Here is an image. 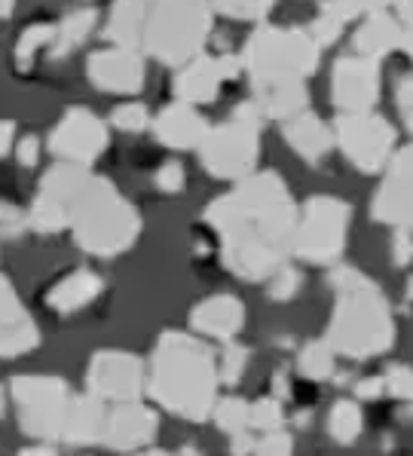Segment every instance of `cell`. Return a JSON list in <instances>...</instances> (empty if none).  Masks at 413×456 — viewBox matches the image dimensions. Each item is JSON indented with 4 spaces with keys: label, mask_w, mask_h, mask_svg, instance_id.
<instances>
[{
    "label": "cell",
    "mask_w": 413,
    "mask_h": 456,
    "mask_svg": "<svg viewBox=\"0 0 413 456\" xmlns=\"http://www.w3.org/2000/svg\"><path fill=\"white\" fill-rule=\"evenodd\" d=\"M202 217L221 236V264L242 282H267L294 257L300 208L282 175L255 172Z\"/></svg>",
    "instance_id": "cell-1"
},
{
    "label": "cell",
    "mask_w": 413,
    "mask_h": 456,
    "mask_svg": "<svg viewBox=\"0 0 413 456\" xmlns=\"http://www.w3.org/2000/svg\"><path fill=\"white\" fill-rule=\"evenodd\" d=\"M40 196L65 206L77 245L93 257L123 255L142 233L135 206H129L108 178L83 166H53L40 181Z\"/></svg>",
    "instance_id": "cell-2"
},
{
    "label": "cell",
    "mask_w": 413,
    "mask_h": 456,
    "mask_svg": "<svg viewBox=\"0 0 413 456\" xmlns=\"http://www.w3.org/2000/svg\"><path fill=\"white\" fill-rule=\"evenodd\" d=\"M218 359L193 334L163 331L150 359L147 392L163 411L202 423L218 404Z\"/></svg>",
    "instance_id": "cell-3"
},
{
    "label": "cell",
    "mask_w": 413,
    "mask_h": 456,
    "mask_svg": "<svg viewBox=\"0 0 413 456\" xmlns=\"http://www.w3.org/2000/svg\"><path fill=\"white\" fill-rule=\"evenodd\" d=\"M328 282L334 289V313L325 334L328 346L355 362L389 353L395 343V319L380 285L359 266H334Z\"/></svg>",
    "instance_id": "cell-4"
},
{
    "label": "cell",
    "mask_w": 413,
    "mask_h": 456,
    "mask_svg": "<svg viewBox=\"0 0 413 456\" xmlns=\"http://www.w3.org/2000/svg\"><path fill=\"white\" fill-rule=\"evenodd\" d=\"M321 46L300 28L261 25L242 46V68L251 77L255 95L306 83L319 68Z\"/></svg>",
    "instance_id": "cell-5"
},
{
    "label": "cell",
    "mask_w": 413,
    "mask_h": 456,
    "mask_svg": "<svg viewBox=\"0 0 413 456\" xmlns=\"http://www.w3.org/2000/svg\"><path fill=\"white\" fill-rule=\"evenodd\" d=\"M215 25L208 4H150L144 31V53L172 68H184L202 55Z\"/></svg>",
    "instance_id": "cell-6"
},
{
    "label": "cell",
    "mask_w": 413,
    "mask_h": 456,
    "mask_svg": "<svg viewBox=\"0 0 413 456\" xmlns=\"http://www.w3.org/2000/svg\"><path fill=\"white\" fill-rule=\"evenodd\" d=\"M261 108L255 102H245L227 123L212 126L199 147L202 168L212 178L236 181V184L251 178L261 159Z\"/></svg>",
    "instance_id": "cell-7"
},
{
    "label": "cell",
    "mask_w": 413,
    "mask_h": 456,
    "mask_svg": "<svg viewBox=\"0 0 413 456\" xmlns=\"http://www.w3.org/2000/svg\"><path fill=\"white\" fill-rule=\"evenodd\" d=\"M352 208L337 196H312L306 200L294 240V257L306 264L334 266L346 251Z\"/></svg>",
    "instance_id": "cell-8"
},
{
    "label": "cell",
    "mask_w": 413,
    "mask_h": 456,
    "mask_svg": "<svg viewBox=\"0 0 413 456\" xmlns=\"http://www.w3.org/2000/svg\"><path fill=\"white\" fill-rule=\"evenodd\" d=\"M12 402L19 411V426L28 438H61L68 411H71V389L61 377H44V374H22L12 377L10 383Z\"/></svg>",
    "instance_id": "cell-9"
},
{
    "label": "cell",
    "mask_w": 413,
    "mask_h": 456,
    "mask_svg": "<svg viewBox=\"0 0 413 456\" xmlns=\"http://www.w3.org/2000/svg\"><path fill=\"white\" fill-rule=\"evenodd\" d=\"M334 144L361 175L386 172L395 157V129L380 114H340L334 123Z\"/></svg>",
    "instance_id": "cell-10"
},
{
    "label": "cell",
    "mask_w": 413,
    "mask_h": 456,
    "mask_svg": "<svg viewBox=\"0 0 413 456\" xmlns=\"http://www.w3.org/2000/svg\"><path fill=\"white\" fill-rule=\"evenodd\" d=\"M147 377H150V370L138 355L123 353V349H101L89 362L86 386L101 402L126 404L144 395Z\"/></svg>",
    "instance_id": "cell-11"
},
{
    "label": "cell",
    "mask_w": 413,
    "mask_h": 456,
    "mask_svg": "<svg viewBox=\"0 0 413 456\" xmlns=\"http://www.w3.org/2000/svg\"><path fill=\"white\" fill-rule=\"evenodd\" d=\"M108 144H110L108 126L89 108H71L59 120V126L49 132V151H53V157H59L68 166L89 168L108 151Z\"/></svg>",
    "instance_id": "cell-12"
},
{
    "label": "cell",
    "mask_w": 413,
    "mask_h": 456,
    "mask_svg": "<svg viewBox=\"0 0 413 456\" xmlns=\"http://www.w3.org/2000/svg\"><path fill=\"white\" fill-rule=\"evenodd\" d=\"M370 217L401 233H413V144L401 147L386 166L370 202Z\"/></svg>",
    "instance_id": "cell-13"
},
{
    "label": "cell",
    "mask_w": 413,
    "mask_h": 456,
    "mask_svg": "<svg viewBox=\"0 0 413 456\" xmlns=\"http://www.w3.org/2000/svg\"><path fill=\"white\" fill-rule=\"evenodd\" d=\"M380 61L365 55H343L331 68V102L340 114H374L380 102Z\"/></svg>",
    "instance_id": "cell-14"
},
{
    "label": "cell",
    "mask_w": 413,
    "mask_h": 456,
    "mask_svg": "<svg viewBox=\"0 0 413 456\" xmlns=\"http://www.w3.org/2000/svg\"><path fill=\"white\" fill-rule=\"evenodd\" d=\"M242 55H199L190 65H184L174 77V95L184 104H212L221 93L223 80L239 77Z\"/></svg>",
    "instance_id": "cell-15"
},
{
    "label": "cell",
    "mask_w": 413,
    "mask_h": 456,
    "mask_svg": "<svg viewBox=\"0 0 413 456\" xmlns=\"http://www.w3.org/2000/svg\"><path fill=\"white\" fill-rule=\"evenodd\" d=\"M86 74L101 93L138 95L144 89V59L129 49H98L89 55Z\"/></svg>",
    "instance_id": "cell-16"
},
{
    "label": "cell",
    "mask_w": 413,
    "mask_h": 456,
    "mask_svg": "<svg viewBox=\"0 0 413 456\" xmlns=\"http://www.w3.org/2000/svg\"><path fill=\"white\" fill-rule=\"evenodd\" d=\"M37 322L28 315L10 279L0 276V359H16L37 349Z\"/></svg>",
    "instance_id": "cell-17"
},
{
    "label": "cell",
    "mask_w": 413,
    "mask_h": 456,
    "mask_svg": "<svg viewBox=\"0 0 413 456\" xmlns=\"http://www.w3.org/2000/svg\"><path fill=\"white\" fill-rule=\"evenodd\" d=\"M157 429H159L157 411L147 408L142 402H126V404H117V408L108 413L101 444L120 453L138 451V447L150 444Z\"/></svg>",
    "instance_id": "cell-18"
},
{
    "label": "cell",
    "mask_w": 413,
    "mask_h": 456,
    "mask_svg": "<svg viewBox=\"0 0 413 456\" xmlns=\"http://www.w3.org/2000/svg\"><path fill=\"white\" fill-rule=\"evenodd\" d=\"M355 55H365V59L383 61L389 53L404 49V28L395 19L392 6L386 4H370L368 16L361 19L359 31L352 37Z\"/></svg>",
    "instance_id": "cell-19"
},
{
    "label": "cell",
    "mask_w": 413,
    "mask_h": 456,
    "mask_svg": "<svg viewBox=\"0 0 413 456\" xmlns=\"http://www.w3.org/2000/svg\"><path fill=\"white\" fill-rule=\"evenodd\" d=\"M208 126L199 117V110L193 104L174 102L169 108H163L153 120V135H157L159 144L172 147V151H193V147H202L208 135Z\"/></svg>",
    "instance_id": "cell-20"
},
{
    "label": "cell",
    "mask_w": 413,
    "mask_h": 456,
    "mask_svg": "<svg viewBox=\"0 0 413 456\" xmlns=\"http://www.w3.org/2000/svg\"><path fill=\"white\" fill-rule=\"evenodd\" d=\"M245 325V306L233 294H215L196 304L190 310V328L202 337H215V340L233 343V337Z\"/></svg>",
    "instance_id": "cell-21"
},
{
    "label": "cell",
    "mask_w": 413,
    "mask_h": 456,
    "mask_svg": "<svg viewBox=\"0 0 413 456\" xmlns=\"http://www.w3.org/2000/svg\"><path fill=\"white\" fill-rule=\"evenodd\" d=\"M282 135H285V142H288L291 151L312 166L321 163L334 147V129H328V126L321 123L312 110H304L300 117H294V120L285 123Z\"/></svg>",
    "instance_id": "cell-22"
},
{
    "label": "cell",
    "mask_w": 413,
    "mask_h": 456,
    "mask_svg": "<svg viewBox=\"0 0 413 456\" xmlns=\"http://www.w3.org/2000/svg\"><path fill=\"white\" fill-rule=\"evenodd\" d=\"M108 408L104 402L93 392L86 395H74L71 402V411H68V419H65V429H61V438L74 447H86V444H95V441L104 438V426H108Z\"/></svg>",
    "instance_id": "cell-23"
},
{
    "label": "cell",
    "mask_w": 413,
    "mask_h": 456,
    "mask_svg": "<svg viewBox=\"0 0 413 456\" xmlns=\"http://www.w3.org/2000/svg\"><path fill=\"white\" fill-rule=\"evenodd\" d=\"M147 12H150V4H114L108 12L104 37L117 49H129V53L144 49Z\"/></svg>",
    "instance_id": "cell-24"
},
{
    "label": "cell",
    "mask_w": 413,
    "mask_h": 456,
    "mask_svg": "<svg viewBox=\"0 0 413 456\" xmlns=\"http://www.w3.org/2000/svg\"><path fill=\"white\" fill-rule=\"evenodd\" d=\"M104 291V282L101 276L93 270H77L71 276H65L59 285H53L46 294V306L55 313H77L83 306H89L98 294Z\"/></svg>",
    "instance_id": "cell-25"
},
{
    "label": "cell",
    "mask_w": 413,
    "mask_h": 456,
    "mask_svg": "<svg viewBox=\"0 0 413 456\" xmlns=\"http://www.w3.org/2000/svg\"><path fill=\"white\" fill-rule=\"evenodd\" d=\"M95 25H98L95 6H80V10L68 12V16L55 25V40H53L49 55H53V59H65L68 53H74V49L95 31Z\"/></svg>",
    "instance_id": "cell-26"
},
{
    "label": "cell",
    "mask_w": 413,
    "mask_h": 456,
    "mask_svg": "<svg viewBox=\"0 0 413 456\" xmlns=\"http://www.w3.org/2000/svg\"><path fill=\"white\" fill-rule=\"evenodd\" d=\"M328 432L337 444L349 447L361 438L365 432V417H361V408L359 402H349V398H340L337 404L328 413Z\"/></svg>",
    "instance_id": "cell-27"
},
{
    "label": "cell",
    "mask_w": 413,
    "mask_h": 456,
    "mask_svg": "<svg viewBox=\"0 0 413 456\" xmlns=\"http://www.w3.org/2000/svg\"><path fill=\"white\" fill-rule=\"evenodd\" d=\"M297 370L306 380H331L334 370H337V353L328 346V340H310L300 346L297 353Z\"/></svg>",
    "instance_id": "cell-28"
},
{
    "label": "cell",
    "mask_w": 413,
    "mask_h": 456,
    "mask_svg": "<svg viewBox=\"0 0 413 456\" xmlns=\"http://www.w3.org/2000/svg\"><path fill=\"white\" fill-rule=\"evenodd\" d=\"M212 417H215V423H218V429L227 432L230 438L251 432V404L245 402V398H236V395L218 398Z\"/></svg>",
    "instance_id": "cell-29"
},
{
    "label": "cell",
    "mask_w": 413,
    "mask_h": 456,
    "mask_svg": "<svg viewBox=\"0 0 413 456\" xmlns=\"http://www.w3.org/2000/svg\"><path fill=\"white\" fill-rule=\"evenodd\" d=\"M28 227L37 230V233H59V230L68 227L65 206H59L55 200H49V196L37 193L31 212H28Z\"/></svg>",
    "instance_id": "cell-30"
},
{
    "label": "cell",
    "mask_w": 413,
    "mask_h": 456,
    "mask_svg": "<svg viewBox=\"0 0 413 456\" xmlns=\"http://www.w3.org/2000/svg\"><path fill=\"white\" fill-rule=\"evenodd\" d=\"M53 40H55V25H31L28 31L19 37V46H16V61L22 71L34 65V55L40 53L44 46L53 49Z\"/></svg>",
    "instance_id": "cell-31"
},
{
    "label": "cell",
    "mask_w": 413,
    "mask_h": 456,
    "mask_svg": "<svg viewBox=\"0 0 413 456\" xmlns=\"http://www.w3.org/2000/svg\"><path fill=\"white\" fill-rule=\"evenodd\" d=\"M285 413L279 398H261V402L251 404V429L270 435V432H282Z\"/></svg>",
    "instance_id": "cell-32"
},
{
    "label": "cell",
    "mask_w": 413,
    "mask_h": 456,
    "mask_svg": "<svg viewBox=\"0 0 413 456\" xmlns=\"http://www.w3.org/2000/svg\"><path fill=\"white\" fill-rule=\"evenodd\" d=\"M110 126L120 132H144L147 126H150V110L144 108L142 102H126L120 108H114V114H110Z\"/></svg>",
    "instance_id": "cell-33"
},
{
    "label": "cell",
    "mask_w": 413,
    "mask_h": 456,
    "mask_svg": "<svg viewBox=\"0 0 413 456\" xmlns=\"http://www.w3.org/2000/svg\"><path fill=\"white\" fill-rule=\"evenodd\" d=\"M245 362H248V349L239 346V343H227L221 353V362H218L221 383H227V386L239 383L245 374Z\"/></svg>",
    "instance_id": "cell-34"
},
{
    "label": "cell",
    "mask_w": 413,
    "mask_h": 456,
    "mask_svg": "<svg viewBox=\"0 0 413 456\" xmlns=\"http://www.w3.org/2000/svg\"><path fill=\"white\" fill-rule=\"evenodd\" d=\"M386 392L398 402H413V368L410 364H389L383 374Z\"/></svg>",
    "instance_id": "cell-35"
},
{
    "label": "cell",
    "mask_w": 413,
    "mask_h": 456,
    "mask_svg": "<svg viewBox=\"0 0 413 456\" xmlns=\"http://www.w3.org/2000/svg\"><path fill=\"white\" fill-rule=\"evenodd\" d=\"M300 285H304V276H300L297 266H282V270L276 273V276L270 279V300H291L294 294L300 291Z\"/></svg>",
    "instance_id": "cell-36"
},
{
    "label": "cell",
    "mask_w": 413,
    "mask_h": 456,
    "mask_svg": "<svg viewBox=\"0 0 413 456\" xmlns=\"http://www.w3.org/2000/svg\"><path fill=\"white\" fill-rule=\"evenodd\" d=\"M215 12L236 19V22H263L272 12V4H261V0H255V4H218Z\"/></svg>",
    "instance_id": "cell-37"
},
{
    "label": "cell",
    "mask_w": 413,
    "mask_h": 456,
    "mask_svg": "<svg viewBox=\"0 0 413 456\" xmlns=\"http://www.w3.org/2000/svg\"><path fill=\"white\" fill-rule=\"evenodd\" d=\"M343 22H337L334 16H328V12H321L319 10V19H316V25H312V40L321 46V49H328V46H334L340 40V34H343Z\"/></svg>",
    "instance_id": "cell-38"
},
{
    "label": "cell",
    "mask_w": 413,
    "mask_h": 456,
    "mask_svg": "<svg viewBox=\"0 0 413 456\" xmlns=\"http://www.w3.org/2000/svg\"><path fill=\"white\" fill-rule=\"evenodd\" d=\"M255 456H294V441L288 432H270L257 441Z\"/></svg>",
    "instance_id": "cell-39"
},
{
    "label": "cell",
    "mask_w": 413,
    "mask_h": 456,
    "mask_svg": "<svg viewBox=\"0 0 413 456\" xmlns=\"http://www.w3.org/2000/svg\"><path fill=\"white\" fill-rule=\"evenodd\" d=\"M395 108H398V114H401L404 126H408V132L413 135V74L401 77V80L395 83Z\"/></svg>",
    "instance_id": "cell-40"
},
{
    "label": "cell",
    "mask_w": 413,
    "mask_h": 456,
    "mask_svg": "<svg viewBox=\"0 0 413 456\" xmlns=\"http://www.w3.org/2000/svg\"><path fill=\"white\" fill-rule=\"evenodd\" d=\"M157 187L163 193H181L184 191V166L181 163H163V168L157 172Z\"/></svg>",
    "instance_id": "cell-41"
},
{
    "label": "cell",
    "mask_w": 413,
    "mask_h": 456,
    "mask_svg": "<svg viewBox=\"0 0 413 456\" xmlns=\"http://www.w3.org/2000/svg\"><path fill=\"white\" fill-rule=\"evenodd\" d=\"M392 261H395V266H408L413 261V233L395 230V240H392Z\"/></svg>",
    "instance_id": "cell-42"
},
{
    "label": "cell",
    "mask_w": 413,
    "mask_h": 456,
    "mask_svg": "<svg viewBox=\"0 0 413 456\" xmlns=\"http://www.w3.org/2000/svg\"><path fill=\"white\" fill-rule=\"evenodd\" d=\"M28 224V215L22 208L10 206V202L0 200V230H6V233H16V230H22Z\"/></svg>",
    "instance_id": "cell-43"
},
{
    "label": "cell",
    "mask_w": 413,
    "mask_h": 456,
    "mask_svg": "<svg viewBox=\"0 0 413 456\" xmlns=\"http://www.w3.org/2000/svg\"><path fill=\"white\" fill-rule=\"evenodd\" d=\"M355 395L359 398H380V395H386V383H383V377H365V380L355 383Z\"/></svg>",
    "instance_id": "cell-44"
},
{
    "label": "cell",
    "mask_w": 413,
    "mask_h": 456,
    "mask_svg": "<svg viewBox=\"0 0 413 456\" xmlns=\"http://www.w3.org/2000/svg\"><path fill=\"white\" fill-rule=\"evenodd\" d=\"M16 153H19V163H22L25 168H31L34 163H37V157H40V147H37V138L34 135H28L22 138V142L16 144Z\"/></svg>",
    "instance_id": "cell-45"
},
{
    "label": "cell",
    "mask_w": 413,
    "mask_h": 456,
    "mask_svg": "<svg viewBox=\"0 0 413 456\" xmlns=\"http://www.w3.org/2000/svg\"><path fill=\"white\" fill-rule=\"evenodd\" d=\"M255 447H257V441L251 438V432L230 438V453H233V456H251V453H255Z\"/></svg>",
    "instance_id": "cell-46"
},
{
    "label": "cell",
    "mask_w": 413,
    "mask_h": 456,
    "mask_svg": "<svg viewBox=\"0 0 413 456\" xmlns=\"http://www.w3.org/2000/svg\"><path fill=\"white\" fill-rule=\"evenodd\" d=\"M12 142H16V123L0 120V157H6L12 151Z\"/></svg>",
    "instance_id": "cell-47"
},
{
    "label": "cell",
    "mask_w": 413,
    "mask_h": 456,
    "mask_svg": "<svg viewBox=\"0 0 413 456\" xmlns=\"http://www.w3.org/2000/svg\"><path fill=\"white\" fill-rule=\"evenodd\" d=\"M19 456H59V451H55L53 444H31V447H25Z\"/></svg>",
    "instance_id": "cell-48"
},
{
    "label": "cell",
    "mask_w": 413,
    "mask_h": 456,
    "mask_svg": "<svg viewBox=\"0 0 413 456\" xmlns=\"http://www.w3.org/2000/svg\"><path fill=\"white\" fill-rule=\"evenodd\" d=\"M272 389H279V395H288V380H285V374H276L272 377Z\"/></svg>",
    "instance_id": "cell-49"
},
{
    "label": "cell",
    "mask_w": 413,
    "mask_h": 456,
    "mask_svg": "<svg viewBox=\"0 0 413 456\" xmlns=\"http://www.w3.org/2000/svg\"><path fill=\"white\" fill-rule=\"evenodd\" d=\"M404 53L413 59V31H404Z\"/></svg>",
    "instance_id": "cell-50"
},
{
    "label": "cell",
    "mask_w": 413,
    "mask_h": 456,
    "mask_svg": "<svg viewBox=\"0 0 413 456\" xmlns=\"http://www.w3.org/2000/svg\"><path fill=\"white\" fill-rule=\"evenodd\" d=\"M178 456H202L199 451H196V447H181V453Z\"/></svg>",
    "instance_id": "cell-51"
},
{
    "label": "cell",
    "mask_w": 413,
    "mask_h": 456,
    "mask_svg": "<svg viewBox=\"0 0 413 456\" xmlns=\"http://www.w3.org/2000/svg\"><path fill=\"white\" fill-rule=\"evenodd\" d=\"M12 12V4H0V19H6Z\"/></svg>",
    "instance_id": "cell-52"
},
{
    "label": "cell",
    "mask_w": 413,
    "mask_h": 456,
    "mask_svg": "<svg viewBox=\"0 0 413 456\" xmlns=\"http://www.w3.org/2000/svg\"><path fill=\"white\" fill-rule=\"evenodd\" d=\"M135 456H172V453H166V451H144V453H135Z\"/></svg>",
    "instance_id": "cell-53"
},
{
    "label": "cell",
    "mask_w": 413,
    "mask_h": 456,
    "mask_svg": "<svg viewBox=\"0 0 413 456\" xmlns=\"http://www.w3.org/2000/svg\"><path fill=\"white\" fill-rule=\"evenodd\" d=\"M0 413H4V389H0Z\"/></svg>",
    "instance_id": "cell-54"
}]
</instances>
